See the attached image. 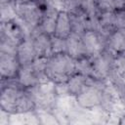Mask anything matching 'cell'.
Masks as SVG:
<instances>
[{
    "instance_id": "cell-1",
    "label": "cell",
    "mask_w": 125,
    "mask_h": 125,
    "mask_svg": "<svg viewBox=\"0 0 125 125\" xmlns=\"http://www.w3.org/2000/svg\"><path fill=\"white\" fill-rule=\"evenodd\" d=\"M75 62L76 60L67 53L52 55L48 60L45 74L55 83L66 82L72 74L76 73Z\"/></svg>"
},
{
    "instance_id": "cell-2",
    "label": "cell",
    "mask_w": 125,
    "mask_h": 125,
    "mask_svg": "<svg viewBox=\"0 0 125 125\" xmlns=\"http://www.w3.org/2000/svg\"><path fill=\"white\" fill-rule=\"evenodd\" d=\"M17 17L26 23L30 28L36 27L40 23L42 15L38 6L31 2H21L16 5Z\"/></svg>"
},
{
    "instance_id": "cell-3",
    "label": "cell",
    "mask_w": 125,
    "mask_h": 125,
    "mask_svg": "<svg viewBox=\"0 0 125 125\" xmlns=\"http://www.w3.org/2000/svg\"><path fill=\"white\" fill-rule=\"evenodd\" d=\"M102 97L103 94L97 87L89 85L75 98L78 106L85 109H91L102 104Z\"/></svg>"
},
{
    "instance_id": "cell-4",
    "label": "cell",
    "mask_w": 125,
    "mask_h": 125,
    "mask_svg": "<svg viewBox=\"0 0 125 125\" xmlns=\"http://www.w3.org/2000/svg\"><path fill=\"white\" fill-rule=\"evenodd\" d=\"M81 38H82V42L85 48L86 56H91V57L96 58L97 56L102 54L103 43H102V39L100 38L98 31L87 29L81 35Z\"/></svg>"
},
{
    "instance_id": "cell-5",
    "label": "cell",
    "mask_w": 125,
    "mask_h": 125,
    "mask_svg": "<svg viewBox=\"0 0 125 125\" xmlns=\"http://www.w3.org/2000/svg\"><path fill=\"white\" fill-rule=\"evenodd\" d=\"M16 57L21 65L31 64L33 61L37 58L36 51L33 45V40L30 38L22 39L18 45Z\"/></svg>"
},
{
    "instance_id": "cell-6",
    "label": "cell",
    "mask_w": 125,
    "mask_h": 125,
    "mask_svg": "<svg viewBox=\"0 0 125 125\" xmlns=\"http://www.w3.org/2000/svg\"><path fill=\"white\" fill-rule=\"evenodd\" d=\"M21 64L15 55L1 53L0 57V72L3 78H12L18 75Z\"/></svg>"
},
{
    "instance_id": "cell-7",
    "label": "cell",
    "mask_w": 125,
    "mask_h": 125,
    "mask_svg": "<svg viewBox=\"0 0 125 125\" xmlns=\"http://www.w3.org/2000/svg\"><path fill=\"white\" fill-rule=\"evenodd\" d=\"M110 70V58L104 54H100L92 62V75L96 79L105 78Z\"/></svg>"
},
{
    "instance_id": "cell-8",
    "label": "cell",
    "mask_w": 125,
    "mask_h": 125,
    "mask_svg": "<svg viewBox=\"0 0 125 125\" xmlns=\"http://www.w3.org/2000/svg\"><path fill=\"white\" fill-rule=\"evenodd\" d=\"M71 33H72V26H71L70 15L68 12L62 10L58 14L54 36L66 39Z\"/></svg>"
},
{
    "instance_id": "cell-9",
    "label": "cell",
    "mask_w": 125,
    "mask_h": 125,
    "mask_svg": "<svg viewBox=\"0 0 125 125\" xmlns=\"http://www.w3.org/2000/svg\"><path fill=\"white\" fill-rule=\"evenodd\" d=\"M66 53L75 60L81 59L86 56L81 35L72 32L66 38Z\"/></svg>"
},
{
    "instance_id": "cell-10",
    "label": "cell",
    "mask_w": 125,
    "mask_h": 125,
    "mask_svg": "<svg viewBox=\"0 0 125 125\" xmlns=\"http://www.w3.org/2000/svg\"><path fill=\"white\" fill-rule=\"evenodd\" d=\"M32 40L37 57L50 58L52 56V37L50 35L40 32Z\"/></svg>"
},
{
    "instance_id": "cell-11",
    "label": "cell",
    "mask_w": 125,
    "mask_h": 125,
    "mask_svg": "<svg viewBox=\"0 0 125 125\" xmlns=\"http://www.w3.org/2000/svg\"><path fill=\"white\" fill-rule=\"evenodd\" d=\"M18 80L21 86L31 88L36 86L40 81L39 75L35 72L31 64L21 65L18 72Z\"/></svg>"
},
{
    "instance_id": "cell-12",
    "label": "cell",
    "mask_w": 125,
    "mask_h": 125,
    "mask_svg": "<svg viewBox=\"0 0 125 125\" xmlns=\"http://www.w3.org/2000/svg\"><path fill=\"white\" fill-rule=\"evenodd\" d=\"M59 12H60L59 10L52 7H48V9H46L45 14L42 15V19L39 23L41 32H44L50 36L54 35Z\"/></svg>"
},
{
    "instance_id": "cell-13",
    "label": "cell",
    "mask_w": 125,
    "mask_h": 125,
    "mask_svg": "<svg viewBox=\"0 0 125 125\" xmlns=\"http://www.w3.org/2000/svg\"><path fill=\"white\" fill-rule=\"evenodd\" d=\"M21 94L16 88L13 87H7L6 89L3 90L2 95H1V108L4 109L7 112L14 113L16 112V105H17V101Z\"/></svg>"
},
{
    "instance_id": "cell-14",
    "label": "cell",
    "mask_w": 125,
    "mask_h": 125,
    "mask_svg": "<svg viewBox=\"0 0 125 125\" xmlns=\"http://www.w3.org/2000/svg\"><path fill=\"white\" fill-rule=\"evenodd\" d=\"M87 78L88 77H86V76H84L82 74H79V73L72 74L68 78V80L66 81L68 89H69V92H70V95L76 97L87 86H89L87 84Z\"/></svg>"
},
{
    "instance_id": "cell-15",
    "label": "cell",
    "mask_w": 125,
    "mask_h": 125,
    "mask_svg": "<svg viewBox=\"0 0 125 125\" xmlns=\"http://www.w3.org/2000/svg\"><path fill=\"white\" fill-rule=\"evenodd\" d=\"M109 47L115 53L125 52V28H116L109 35Z\"/></svg>"
},
{
    "instance_id": "cell-16",
    "label": "cell",
    "mask_w": 125,
    "mask_h": 125,
    "mask_svg": "<svg viewBox=\"0 0 125 125\" xmlns=\"http://www.w3.org/2000/svg\"><path fill=\"white\" fill-rule=\"evenodd\" d=\"M75 72L82 74L86 77H91V75H92V62L88 59H86V57H83L81 59L76 60Z\"/></svg>"
},
{
    "instance_id": "cell-17",
    "label": "cell",
    "mask_w": 125,
    "mask_h": 125,
    "mask_svg": "<svg viewBox=\"0 0 125 125\" xmlns=\"http://www.w3.org/2000/svg\"><path fill=\"white\" fill-rule=\"evenodd\" d=\"M66 53V39L54 36L52 37V55Z\"/></svg>"
},
{
    "instance_id": "cell-18",
    "label": "cell",
    "mask_w": 125,
    "mask_h": 125,
    "mask_svg": "<svg viewBox=\"0 0 125 125\" xmlns=\"http://www.w3.org/2000/svg\"><path fill=\"white\" fill-rule=\"evenodd\" d=\"M36 114H37V117H38L40 123H43V124H54V123L58 124L59 123L55 114L48 112L47 109H45V108L39 109Z\"/></svg>"
},
{
    "instance_id": "cell-19",
    "label": "cell",
    "mask_w": 125,
    "mask_h": 125,
    "mask_svg": "<svg viewBox=\"0 0 125 125\" xmlns=\"http://www.w3.org/2000/svg\"><path fill=\"white\" fill-rule=\"evenodd\" d=\"M97 7L103 12H114L112 0H96Z\"/></svg>"
},
{
    "instance_id": "cell-20",
    "label": "cell",
    "mask_w": 125,
    "mask_h": 125,
    "mask_svg": "<svg viewBox=\"0 0 125 125\" xmlns=\"http://www.w3.org/2000/svg\"><path fill=\"white\" fill-rule=\"evenodd\" d=\"M113 9L115 12L123 11L125 9V0H112Z\"/></svg>"
}]
</instances>
